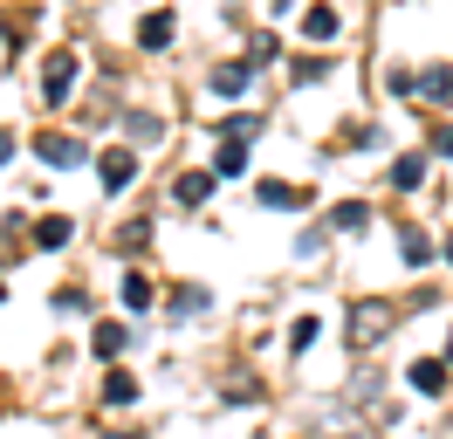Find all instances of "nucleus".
Returning <instances> with one entry per match:
<instances>
[{"label": "nucleus", "mask_w": 453, "mask_h": 439, "mask_svg": "<svg viewBox=\"0 0 453 439\" xmlns=\"http://www.w3.org/2000/svg\"><path fill=\"white\" fill-rule=\"evenodd\" d=\"M447 261H453V241H447Z\"/></svg>", "instance_id": "obj_20"}, {"label": "nucleus", "mask_w": 453, "mask_h": 439, "mask_svg": "<svg viewBox=\"0 0 453 439\" xmlns=\"http://www.w3.org/2000/svg\"><path fill=\"white\" fill-rule=\"evenodd\" d=\"M419 179H426V158H398V165H392V186H405V192H412Z\"/></svg>", "instance_id": "obj_15"}, {"label": "nucleus", "mask_w": 453, "mask_h": 439, "mask_svg": "<svg viewBox=\"0 0 453 439\" xmlns=\"http://www.w3.org/2000/svg\"><path fill=\"white\" fill-rule=\"evenodd\" d=\"M96 179H104L111 192H124L131 179H138V158H131V151H104V158H96Z\"/></svg>", "instance_id": "obj_1"}, {"label": "nucleus", "mask_w": 453, "mask_h": 439, "mask_svg": "<svg viewBox=\"0 0 453 439\" xmlns=\"http://www.w3.org/2000/svg\"><path fill=\"white\" fill-rule=\"evenodd\" d=\"M124 302H131V309H144V302H151V281H144V274H131V281H124Z\"/></svg>", "instance_id": "obj_18"}, {"label": "nucleus", "mask_w": 453, "mask_h": 439, "mask_svg": "<svg viewBox=\"0 0 453 439\" xmlns=\"http://www.w3.org/2000/svg\"><path fill=\"white\" fill-rule=\"evenodd\" d=\"M69 234H76L69 220H42V227H35V247H62V241H69Z\"/></svg>", "instance_id": "obj_13"}, {"label": "nucleus", "mask_w": 453, "mask_h": 439, "mask_svg": "<svg viewBox=\"0 0 453 439\" xmlns=\"http://www.w3.org/2000/svg\"><path fill=\"white\" fill-rule=\"evenodd\" d=\"M248 76H255V62H220V69H213V89H220V96H241Z\"/></svg>", "instance_id": "obj_3"}, {"label": "nucleus", "mask_w": 453, "mask_h": 439, "mask_svg": "<svg viewBox=\"0 0 453 439\" xmlns=\"http://www.w3.org/2000/svg\"><path fill=\"white\" fill-rule=\"evenodd\" d=\"M261 206H303V192L282 186V179H268V186H261Z\"/></svg>", "instance_id": "obj_12"}, {"label": "nucleus", "mask_w": 453, "mask_h": 439, "mask_svg": "<svg viewBox=\"0 0 453 439\" xmlns=\"http://www.w3.org/2000/svg\"><path fill=\"white\" fill-rule=\"evenodd\" d=\"M213 172H220V179H241V172H248V151H241V137H234V144H220Z\"/></svg>", "instance_id": "obj_8"}, {"label": "nucleus", "mask_w": 453, "mask_h": 439, "mask_svg": "<svg viewBox=\"0 0 453 439\" xmlns=\"http://www.w3.org/2000/svg\"><path fill=\"white\" fill-rule=\"evenodd\" d=\"M42 158L69 172V165H83V144H76V137H56V131H49V137H42Z\"/></svg>", "instance_id": "obj_4"}, {"label": "nucleus", "mask_w": 453, "mask_h": 439, "mask_svg": "<svg viewBox=\"0 0 453 439\" xmlns=\"http://www.w3.org/2000/svg\"><path fill=\"white\" fill-rule=\"evenodd\" d=\"M69 82H76V55H56V62H49V76H42V96L62 104V96H69Z\"/></svg>", "instance_id": "obj_2"}, {"label": "nucleus", "mask_w": 453, "mask_h": 439, "mask_svg": "<svg viewBox=\"0 0 453 439\" xmlns=\"http://www.w3.org/2000/svg\"><path fill=\"white\" fill-rule=\"evenodd\" d=\"M124 343H131V329H117V323L96 329V357H124Z\"/></svg>", "instance_id": "obj_11"}, {"label": "nucleus", "mask_w": 453, "mask_h": 439, "mask_svg": "<svg viewBox=\"0 0 453 439\" xmlns=\"http://www.w3.org/2000/svg\"><path fill=\"white\" fill-rule=\"evenodd\" d=\"M303 35H310V42H330V35H337V7H310V14H303Z\"/></svg>", "instance_id": "obj_5"}, {"label": "nucleus", "mask_w": 453, "mask_h": 439, "mask_svg": "<svg viewBox=\"0 0 453 439\" xmlns=\"http://www.w3.org/2000/svg\"><path fill=\"white\" fill-rule=\"evenodd\" d=\"M378 323H385V309H378V302H365V309H357V329H350V336H357V343H371V336H378Z\"/></svg>", "instance_id": "obj_14"}, {"label": "nucleus", "mask_w": 453, "mask_h": 439, "mask_svg": "<svg viewBox=\"0 0 453 439\" xmlns=\"http://www.w3.org/2000/svg\"><path fill=\"white\" fill-rule=\"evenodd\" d=\"M412 384H419V391H447V364H440V357H419V364H412Z\"/></svg>", "instance_id": "obj_6"}, {"label": "nucleus", "mask_w": 453, "mask_h": 439, "mask_svg": "<svg viewBox=\"0 0 453 439\" xmlns=\"http://www.w3.org/2000/svg\"><path fill=\"white\" fill-rule=\"evenodd\" d=\"M0 296H7V281H0Z\"/></svg>", "instance_id": "obj_21"}, {"label": "nucleus", "mask_w": 453, "mask_h": 439, "mask_svg": "<svg viewBox=\"0 0 453 439\" xmlns=\"http://www.w3.org/2000/svg\"><path fill=\"white\" fill-rule=\"evenodd\" d=\"M104 398H111V405H131V398H138V378L111 371V378H104Z\"/></svg>", "instance_id": "obj_10"}, {"label": "nucleus", "mask_w": 453, "mask_h": 439, "mask_svg": "<svg viewBox=\"0 0 453 439\" xmlns=\"http://www.w3.org/2000/svg\"><path fill=\"white\" fill-rule=\"evenodd\" d=\"M206 192H213V179H206V172H186V179H179V206H199Z\"/></svg>", "instance_id": "obj_9"}, {"label": "nucleus", "mask_w": 453, "mask_h": 439, "mask_svg": "<svg viewBox=\"0 0 453 439\" xmlns=\"http://www.w3.org/2000/svg\"><path fill=\"white\" fill-rule=\"evenodd\" d=\"M330 220H337L343 234H357V227H365V206H357V199H343V206H337V213H330Z\"/></svg>", "instance_id": "obj_16"}, {"label": "nucleus", "mask_w": 453, "mask_h": 439, "mask_svg": "<svg viewBox=\"0 0 453 439\" xmlns=\"http://www.w3.org/2000/svg\"><path fill=\"white\" fill-rule=\"evenodd\" d=\"M0 158H14V137H0Z\"/></svg>", "instance_id": "obj_19"}, {"label": "nucleus", "mask_w": 453, "mask_h": 439, "mask_svg": "<svg viewBox=\"0 0 453 439\" xmlns=\"http://www.w3.org/2000/svg\"><path fill=\"white\" fill-rule=\"evenodd\" d=\"M316 329H323V323H310V316H303V323L288 329V350H310V343H316Z\"/></svg>", "instance_id": "obj_17"}, {"label": "nucleus", "mask_w": 453, "mask_h": 439, "mask_svg": "<svg viewBox=\"0 0 453 439\" xmlns=\"http://www.w3.org/2000/svg\"><path fill=\"white\" fill-rule=\"evenodd\" d=\"M138 42H144V49H165V42H172V14H144Z\"/></svg>", "instance_id": "obj_7"}]
</instances>
